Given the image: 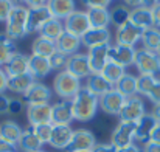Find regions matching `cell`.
I'll list each match as a JSON object with an SVG mask.
<instances>
[{
    "mask_svg": "<svg viewBox=\"0 0 160 152\" xmlns=\"http://www.w3.org/2000/svg\"><path fill=\"white\" fill-rule=\"evenodd\" d=\"M72 109H73V118L76 121H90L98 109H100V98L89 92L86 87H82L78 95L72 100Z\"/></svg>",
    "mask_w": 160,
    "mask_h": 152,
    "instance_id": "cell-1",
    "label": "cell"
},
{
    "mask_svg": "<svg viewBox=\"0 0 160 152\" xmlns=\"http://www.w3.org/2000/svg\"><path fill=\"white\" fill-rule=\"evenodd\" d=\"M27 22H28V8L23 5H14L9 17L5 22V34L11 37L12 41L22 39L28 34L27 31Z\"/></svg>",
    "mask_w": 160,
    "mask_h": 152,
    "instance_id": "cell-2",
    "label": "cell"
},
{
    "mask_svg": "<svg viewBox=\"0 0 160 152\" xmlns=\"http://www.w3.org/2000/svg\"><path fill=\"white\" fill-rule=\"evenodd\" d=\"M81 89H82L81 79L75 78L73 75H70L65 70L56 73V76L53 79V92L56 93V96H59L61 100L72 101L78 95V92Z\"/></svg>",
    "mask_w": 160,
    "mask_h": 152,
    "instance_id": "cell-3",
    "label": "cell"
},
{
    "mask_svg": "<svg viewBox=\"0 0 160 152\" xmlns=\"http://www.w3.org/2000/svg\"><path fill=\"white\" fill-rule=\"evenodd\" d=\"M134 65L140 71V75H152L156 76L160 73V56L156 51L140 48L135 54V62Z\"/></svg>",
    "mask_w": 160,
    "mask_h": 152,
    "instance_id": "cell-4",
    "label": "cell"
},
{
    "mask_svg": "<svg viewBox=\"0 0 160 152\" xmlns=\"http://www.w3.org/2000/svg\"><path fill=\"white\" fill-rule=\"evenodd\" d=\"M90 20L87 16V11H81L76 9L75 12H72L65 20H64V30L65 33H70L76 37H82L89 30H90Z\"/></svg>",
    "mask_w": 160,
    "mask_h": 152,
    "instance_id": "cell-5",
    "label": "cell"
},
{
    "mask_svg": "<svg viewBox=\"0 0 160 152\" xmlns=\"http://www.w3.org/2000/svg\"><path fill=\"white\" fill-rule=\"evenodd\" d=\"M135 126H137V123L120 121L118 126L112 132L110 143L117 149H121V148H126V146L134 145V141H135Z\"/></svg>",
    "mask_w": 160,
    "mask_h": 152,
    "instance_id": "cell-6",
    "label": "cell"
},
{
    "mask_svg": "<svg viewBox=\"0 0 160 152\" xmlns=\"http://www.w3.org/2000/svg\"><path fill=\"white\" fill-rule=\"evenodd\" d=\"M146 115V110H145V102L143 100L135 95V96H131V98H126V102L120 112V121H126V123H137L142 116Z\"/></svg>",
    "mask_w": 160,
    "mask_h": 152,
    "instance_id": "cell-7",
    "label": "cell"
},
{
    "mask_svg": "<svg viewBox=\"0 0 160 152\" xmlns=\"http://www.w3.org/2000/svg\"><path fill=\"white\" fill-rule=\"evenodd\" d=\"M97 145V138L89 129H76L73 132L72 141L67 148L68 152H92Z\"/></svg>",
    "mask_w": 160,
    "mask_h": 152,
    "instance_id": "cell-8",
    "label": "cell"
},
{
    "mask_svg": "<svg viewBox=\"0 0 160 152\" xmlns=\"http://www.w3.org/2000/svg\"><path fill=\"white\" fill-rule=\"evenodd\" d=\"M65 71H68L70 75H73L78 79H84V78L87 79L89 75H92V67H90L89 56L84 54V53H76V54L68 56Z\"/></svg>",
    "mask_w": 160,
    "mask_h": 152,
    "instance_id": "cell-9",
    "label": "cell"
},
{
    "mask_svg": "<svg viewBox=\"0 0 160 152\" xmlns=\"http://www.w3.org/2000/svg\"><path fill=\"white\" fill-rule=\"evenodd\" d=\"M52 109L53 104L42 102V104H30L27 105V120L30 126H39V124H48L52 123Z\"/></svg>",
    "mask_w": 160,
    "mask_h": 152,
    "instance_id": "cell-10",
    "label": "cell"
},
{
    "mask_svg": "<svg viewBox=\"0 0 160 152\" xmlns=\"http://www.w3.org/2000/svg\"><path fill=\"white\" fill-rule=\"evenodd\" d=\"M53 19L48 6H39V8H28V22H27V31L28 34L41 33L42 27Z\"/></svg>",
    "mask_w": 160,
    "mask_h": 152,
    "instance_id": "cell-11",
    "label": "cell"
},
{
    "mask_svg": "<svg viewBox=\"0 0 160 152\" xmlns=\"http://www.w3.org/2000/svg\"><path fill=\"white\" fill-rule=\"evenodd\" d=\"M135 54L137 50L134 47H129V45H110V50H109V61L121 65V67H131L134 65L135 62Z\"/></svg>",
    "mask_w": 160,
    "mask_h": 152,
    "instance_id": "cell-12",
    "label": "cell"
},
{
    "mask_svg": "<svg viewBox=\"0 0 160 152\" xmlns=\"http://www.w3.org/2000/svg\"><path fill=\"white\" fill-rule=\"evenodd\" d=\"M142 34H143V30L137 28L131 22H126L124 25L117 28V31H115V44L134 47L142 39Z\"/></svg>",
    "mask_w": 160,
    "mask_h": 152,
    "instance_id": "cell-13",
    "label": "cell"
},
{
    "mask_svg": "<svg viewBox=\"0 0 160 152\" xmlns=\"http://www.w3.org/2000/svg\"><path fill=\"white\" fill-rule=\"evenodd\" d=\"M126 102V96H123L115 87L109 90L106 95L100 98V107L107 115H120L123 105Z\"/></svg>",
    "mask_w": 160,
    "mask_h": 152,
    "instance_id": "cell-14",
    "label": "cell"
},
{
    "mask_svg": "<svg viewBox=\"0 0 160 152\" xmlns=\"http://www.w3.org/2000/svg\"><path fill=\"white\" fill-rule=\"evenodd\" d=\"M28 68H30V56H27L23 53H19V51L14 53L12 57L3 65V70L8 75V78L30 73Z\"/></svg>",
    "mask_w": 160,
    "mask_h": 152,
    "instance_id": "cell-15",
    "label": "cell"
},
{
    "mask_svg": "<svg viewBox=\"0 0 160 152\" xmlns=\"http://www.w3.org/2000/svg\"><path fill=\"white\" fill-rule=\"evenodd\" d=\"M157 123L159 121L154 118L152 113H146L145 116H142L137 121V126H135V141L142 143V145H146L151 140V134H152Z\"/></svg>",
    "mask_w": 160,
    "mask_h": 152,
    "instance_id": "cell-16",
    "label": "cell"
},
{
    "mask_svg": "<svg viewBox=\"0 0 160 152\" xmlns=\"http://www.w3.org/2000/svg\"><path fill=\"white\" fill-rule=\"evenodd\" d=\"M52 100V90L48 86L36 81L28 92L23 95V101L27 102V105L30 104H42V102H50Z\"/></svg>",
    "mask_w": 160,
    "mask_h": 152,
    "instance_id": "cell-17",
    "label": "cell"
},
{
    "mask_svg": "<svg viewBox=\"0 0 160 152\" xmlns=\"http://www.w3.org/2000/svg\"><path fill=\"white\" fill-rule=\"evenodd\" d=\"M73 129L70 124H59L53 126V132H52V138H50V146L54 149H67L72 137H73Z\"/></svg>",
    "mask_w": 160,
    "mask_h": 152,
    "instance_id": "cell-18",
    "label": "cell"
},
{
    "mask_svg": "<svg viewBox=\"0 0 160 152\" xmlns=\"http://www.w3.org/2000/svg\"><path fill=\"white\" fill-rule=\"evenodd\" d=\"M109 50H110V44L97 45V47L89 48L87 56H89V61H90L92 73H101L104 65L109 62Z\"/></svg>",
    "mask_w": 160,
    "mask_h": 152,
    "instance_id": "cell-19",
    "label": "cell"
},
{
    "mask_svg": "<svg viewBox=\"0 0 160 152\" xmlns=\"http://www.w3.org/2000/svg\"><path fill=\"white\" fill-rule=\"evenodd\" d=\"M73 109H72V101L62 100L59 102H54L52 109V124L59 126V124H70L73 121Z\"/></svg>",
    "mask_w": 160,
    "mask_h": 152,
    "instance_id": "cell-20",
    "label": "cell"
},
{
    "mask_svg": "<svg viewBox=\"0 0 160 152\" xmlns=\"http://www.w3.org/2000/svg\"><path fill=\"white\" fill-rule=\"evenodd\" d=\"M129 22L132 25H135L140 30H148L154 27V19H152V9L148 6H138L131 9L129 14Z\"/></svg>",
    "mask_w": 160,
    "mask_h": 152,
    "instance_id": "cell-21",
    "label": "cell"
},
{
    "mask_svg": "<svg viewBox=\"0 0 160 152\" xmlns=\"http://www.w3.org/2000/svg\"><path fill=\"white\" fill-rule=\"evenodd\" d=\"M110 39H112V34L107 28H90L82 37H81V42L82 45L89 50L92 47H97V45H104V44H110Z\"/></svg>",
    "mask_w": 160,
    "mask_h": 152,
    "instance_id": "cell-22",
    "label": "cell"
},
{
    "mask_svg": "<svg viewBox=\"0 0 160 152\" xmlns=\"http://www.w3.org/2000/svg\"><path fill=\"white\" fill-rule=\"evenodd\" d=\"M28 71L33 75V78H34L36 81H39V79L48 76L50 71H52L50 57L31 54V56H30V68H28Z\"/></svg>",
    "mask_w": 160,
    "mask_h": 152,
    "instance_id": "cell-23",
    "label": "cell"
},
{
    "mask_svg": "<svg viewBox=\"0 0 160 152\" xmlns=\"http://www.w3.org/2000/svg\"><path fill=\"white\" fill-rule=\"evenodd\" d=\"M48 9L52 12L54 19H59V20H65L72 12L76 11V5H75V0H48Z\"/></svg>",
    "mask_w": 160,
    "mask_h": 152,
    "instance_id": "cell-24",
    "label": "cell"
},
{
    "mask_svg": "<svg viewBox=\"0 0 160 152\" xmlns=\"http://www.w3.org/2000/svg\"><path fill=\"white\" fill-rule=\"evenodd\" d=\"M89 92H92L93 95H97L98 98H101L103 95H106L109 90L113 89L112 84H109L106 78L101 73H92L89 75V78L86 79V86H84Z\"/></svg>",
    "mask_w": 160,
    "mask_h": 152,
    "instance_id": "cell-25",
    "label": "cell"
},
{
    "mask_svg": "<svg viewBox=\"0 0 160 152\" xmlns=\"http://www.w3.org/2000/svg\"><path fill=\"white\" fill-rule=\"evenodd\" d=\"M81 45H82L81 37H76V36H73L70 33H65V31L56 41V48H58V51H61V53H64L67 56L76 54Z\"/></svg>",
    "mask_w": 160,
    "mask_h": 152,
    "instance_id": "cell-26",
    "label": "cell"
},
{
    "mask_svg": "<svg viewBox=\"0 0 160 152\" xmlns=\"http://www.w3.org/2000/svg\"><path fill=\"white\" fill-rule=\"evenodd\" d=\"M36 82V79L33 78L31 73H25V75H19V76H12L8 79V90H11L12 93H19V95H25L28 92V89Z\"/></svg>",
    "mask_w": 160,
    "mask_h": 152,
    "instance_id": "cell-27",
    "label": "cell"
},
{
    "mask_svg": "<svg viewBox=\"0 0 160 152\" xmlns=\"http://www.w3.org/2000/svg\"><path fill=\"white\" fill-rule=\"evenodd\" d=\"M42 141L36 137V134L33 132V129L30 127V129H25L23 132H22V135H20V138H19V141H17V146H19V149L23 152H38L42 149Z\"/></svg>",
    "mask_w": 160,
    "mask_h": 152,
    "instance_id": "cell-28",
    "label": "cell"
},
{
    "mask_svg": "<svg viewBox=\"0 0 160 152\" xmlns=\"http://www.w3.org/2000/svg\"><path fill=\"white\" fill-rule=\"evenodd\" d=\"M23 129L12 120H8V121H3L0 124V138L12 143V145H17L20 135H22Z\"/></svg>",
    "mask_w": 160,
    "mask_h": 152,
    "instance_id": "cell-29",
    "label": "cell"
},
{
    "mask_svg": "<svg viewBox=\"0 0 160 152\" xmlns=\"http://www.w3.org/2000/svg\"><path fill=\"white\" fill-rule=\"evenodd\" d=\"M31 51H33V54H38V56L52 57L54 53L58 51V48H56V42L54 41H50V39L44 37V36H38L33 41Z\"/></svg>",
    "mask_w": 160,
    "mask_h": 152,
    "instance_id": "cell-30",
    "label": "cell"
},
{
    "mask_svg": "<svg viewBox=\"0 0 160 152\" xmlns=\"http://www.w3.org/2000/svg\"><path fill=\"white\" fill-rule=\"evenodd\" d=\"M87 16H89L92 28H107L110 25V11L107 8L87 9Z\"/></svg>",
    "mask_w": 160,
    "mask_h": 152,
    "instance_id": "cell-31",
    "label": "cell"
},
{
    "mask_svg": "<svg viewBox=\"0 0 160 152\" xmlns=\"http://www.w3.org/2000/svg\"><path fill=\"white\" fill-rule=\"evenodd\" d=\"M115 89L126 98H131V96H135L138 95L137 92V76L131 75V73H126L115 86Z\"/></svg>",
    "mask_w": 160,
    "mask_h": 152,
    "instance_id": "cell-32",
    "label": "cell"
},
{
    "mask_svg": "<svg viewBox=\"0 0 160 152\" xmlns=\"http://www.w3.org/2000/svg\"><path fill=\"white\" fill-rule=\"evenodd\" d=\"M64 31H65V30H64V22L53 17V19H50V20L42 27L39 36H44V37H47V39L56 42V41L61 37V34H62Z\"/></svg>",
    "mask_w": 160,
    "mask_h": 152,
    "instance_id": "cell-33",
    "label": "cell"
},
{
    "mask_svg": "<svg viewBox=\"0 0 160 152\" xmlns=\"http://www.w3.org/2000/svg\"><path fill=\"white\" fill-rule=\"evenodd\" d=\"M101 75L106 78V81L109 84H112L115 87L117 82L126 75V68L118 65V64H115V62H112V61H109L104 65V68L101 70Z\"/></svg>",
    "mask_w": 160,
    "mask_h": 152,
    "instance_id": "cell-34",
    "label": "cell"
},
{
    "mask_svg": "<svg viewBox=\"0 0 160 152\" xmlns=\"http://www.w3.org/2000/svg\"><path fill=\"white\" fill-rule=\"evenodd\" d=\"M16 41L8 37L5 33H0V65H5L16 51Z\"/></svg>",
    "mask_w": 160,
    "mask_h": 152,
    "instance_id": "cell-35",
    "label": "cell"
},
{
    "mask_svg": "<svg viewBox=\"0 0 160 152\" xmlns=\"http://www.w3.org/2000/svg\"><path fill=\"white\" fill-rule=\"evenodd\" d=\"M140 41H142V44H143V48L156 51V48L159 47V44H160V30L156 28V27L145 30Z\"/></svg>",
    "mask_w": 160,
    "mask_h": 152,
    "instance_id": "cell-36",
    "label": "cell"
},
{
    "mask_svg": "<svg viewBox=\"0 0 160 152\" xmlns=\"http://www.w3.org/2000/svg\"><path fill=\"white\" fill-rule=\"evenodd\" d=\"M129 14H131V11L126 6H123V5L115 6L110 11V23H113L118 28V27L124 25L126 22H129Z\"/></svg>",
    "mask_w": 160,
    "mask_h": 152,
    "instance_id": "cell-37",
    "label": "cell"
},
{
    "mask_svg": "<svg viewBox=\"0 0 160 152\" xmlns=\"http://www.w3.org/2000/svg\"><path fill=\"white\" fill-rule=\"evenodd\" d=\"M156 81H157V78L152 75H138L137 76V92L140 95L146 96L151 92V89L154 87Z\"/></svg>",
    "mask_w": 160,
    "mask_h": 152,
    "instance_id": "cell-38",
    "label": "cell"
},
{
    "mask_svg": "<svg viewBox=\"0 0 160 152\" xmlns=\"http://www.w3.org/2000/svg\"><path fill=\"white\" fill-rule=\"evenodd\" d=\"M33 132L36 134V137L42 141V143H50V138H52V132H53V124L48 123V124H39V126H33L31 127Z\"/></svg>",
    "mask_w": 160,
    "mask_h": 152,
    "instance_id": "cell-39",
    "label": "cell"
},
{
    "mask_svg": "<svg viewBox=\"0 0 160 152\" xmlns=\"http://www.w3.org/2000/svg\"><path fill=\"white\" fill-rule=\"evenodd\" d=\"M67 61H68V56L61 53V51H56L53 56L50 57V64H52V70H65L67 67Z\"/></svg>",
    "mask_w": 160,
    "mask_h": 152,
    "instance_id": "cell-40",
    "label": "cell"
},
{
    "mask_svg": "<svg viewBox=\"0 0 160 152\" xmlns=\"http://www.w3.org/2000/svg\"><path fill=\"white\" fill-rule=\"evenodd\" d=\"M12 8H14L12 0H0V22H6Z\"/></svg>",
    "mask_w": 160,
    "mask_h": 152,
    "instance_id": "cell-41",
    "label": "cell"
},
{
    "mask_svg": "<svg viewBox=\"0 0 160 152\" xmlns=\"http://www.w3.org/2000/svg\"><path fill=\"white\" fill-rule=\"evenodd\" d=\"M23 109H25V101H22L20 98H9V109H8L9 115H19L23 112Z\"/></svg>",
    "mask_w": 160,
    "mask_h": 152,
    "instance_id": "cell-42",
    "label": "cell"
},
{
    "mask_svg": "<svg viewBox=\"0 0 160 152\" xmlns=\"http://www.w3.org/2000/svg\"><path fill=\"white\" fill-rule=\"evenodd\" d=\"M146 96H148V100L152 102L154 105L160 104V79H157V81H156L154 87L151 89V92H149Z\"/></svg>",
    "mask_w": 160,
    "mask_h": 152,
    "instance_id": "cell-43",
    "label": "cell"
},
{
    "mask_svg": "<svg viewBox=\"0 0 160 152\" xmlns=\"http://www.w3.org/2000/svg\"><path fill=\"white\" fill-rule=\"evenodd\" d=\"M81 2L87 9H92V8H109L112 0H81Z\"/></svg>",
    "mask_w": 160,
    "mask_h": 152,
    "instance_id": "cell-44",
    "label": "cell"
},
{
    "mask_svg": "<svg viewBox=\"0 0 160 152\" xmlns=\"http://www.w3.org/2000/svg\"><path fill=\"white\" fill-rule=\"evenodd\" d=\"M92 152H118V149L112 143H97Z\"/></svg>",
    "mask_w": 160,
    "mask_h": 152,
    "instance_id": "cell-45",
    "label": "cell"
},
{
    "mask_svg": "<svg viewBox=\"0 0 160 152\" xmlns=\"http://www.w3.org/2000/svg\"><path fill=\"white\" fill-rule=\"evenodd\" d=\"M8 75L5 73V70L0 67V95H3L5 90H8Z\"/></svg>",
    "mask_w": 160,
    "mask_h": 152,
    "instance_id": "cell-46",
    "label": "cell"
},
{
    "mask_svg": "<svg viewBox=\"0 0 160 152\" xmlns=\"http://www.w3.org/2000/svg\"><path fill=\"white\" fill-rule=\"evenodd\" d=\"M17 145H12L3 138H0V152H16Z\"/></svg>",
    "mask_w": 160,
    "mask_h": 152,
    "instance_id": "cell-47",
    "label": "cell"
},
{
    "mask_svg": "<svg viewBox=\"0 0 160 152\" xmlns=\"http://www.w3.org/2000/svg\"><path fill=\"white\" fill-rule=\"evenodd\" d=\"M9 109V98L6 95H0V115H6Z\"/></svg>",
    "mask_w": 160,
    "mask_h": 152,
    "instance_id": "cell-48",
    "label": "cell"
},
{
    "mask_svg": "<svg viewBox=\"0 0 160 152\" xmlns=\"http://www.w3.org/2000/svg\"><path fill=\"white\" fill-rule=\"evenodd\" d=\"M25 5L28 8H39V6H47L48 0H25Z\"/></svg>",
    "mask_w": 160,
    "mask_h": 152,
    "instance_id": "cell-49",
    "label": "cell"
},
{
    "mask_svg": "<svg viewBox=\"0 0 160 152\" xmlns=\"http://www.w3.org/2000/svg\"><path fill=\"white\" fill-rule=\"evenodd\" d=\"M151 9H152V19H154V27L160 30V3H159V5H156L154 8H151Z\"/></svg>",
    "mask_w": 160,
    "mask_h": 152,
    "instance_id": "cell-50",
    "label": "cell"
},
{
    "mask_svg": "<svg viewBox=\"0 0 160 152\" xmlns=\"http://www.w3.org/2000/svg\"><path fill=\"white\" fill-rule=\"evenodd\" d=\"M143 152H160V145L154 141H148L146 145H143Z\"/></svg>",
    "mask_w": 160,
    "mask_h": 152,
    "instance_id": "cell-51",
    "label": "cell"
},
{
    "mask_svg": "<svg viewBox=\"0 0 160 152\" xmlns=\"http://www.w3.org/2000/svg\"><path fill=\"white\" fill-rule=\"evenodd\" d=\"M149 141H154V143H159L160 145V123L156 124V127H154V130L151 134V140Z\"/></svg>",
    "mask_w": 160,
    "mask_h": 152,
    "instance_id": "cell-52",
    "label": "cell"
},
{
    "mask_svg": "<svg viewBox=\"0 0 160 152\" xmlns=\"http://www.w3.org/2000/svg\"><path fill=\"white\" fill-rule=\"evenodd\" d=\"M118 152H143L137 145H131V146H126V148H121L118 149Z\"/></svg>",
    "mask_w": 160,
    "mask_h": 152,
    "instance_id": "cell-53",
    "label": "cell"
},
{
    "mask_svg": "<svg viewBox=\"0 0 160 152\" xmlns=\"http://www.w3.org/2000/svg\"><path fill=\"white\" fill-rule=\"evenodd\" d=\"M124 3L128 6H131L132 9L134 8H138V6H143V0H124Z\"/></svg>",
    "mask_w": 160,
    "mask_h": 152,
    "instance_id": "cell-54",
    "label": "cell"
},
{
    "mask_svg": "<svg viewBox=\"0 0 160 152\" xmlns=\"http://www.w3.org/2000/svg\"><path fill=\"white\" fill-rule=\"evenodd\" d=\"M159 3L160 0H143V6H148V8H154Z\"/></svg>",
    "mask_w": 160,
    "mask_h": 152,
    "instance_id": "cell-55",
    "label": "cell"
},
{
    "mask_svg": "<svg viewBox=\"0 0 160 152\" xmlns=\"http://www.w3.org/2000/svg\"><path fill=\"white\" fill-rule=\"evenodd\" d=\"M151 113L154 115V118H156V120L160 123V104L154 105V109H152V112H151Z\"/></svg>",
    "mask_w": 160,
    "mask_h": 152,
    "instance_id": "cell-56",
    "label": "cell"
},
{
    "mask_svg": "<svg viewBox=\"0 0 160 152\" xmlns=\"http://www.w3.org/2000/svg\"><path fill=\"white\" fill-rule=\"evenodd\" d=\"M14 2V5H22V3H25V0H12Z\"/></svg>",
    "mask_w": 160,
    "mask_h": 152,
    "instance_id": "cell-57",
    "label": "cell"
},
{
    "mask_svg": "<svg viewBox=\"0 0 160 152\" xmlns=\"http://www.w3.org/2000/svg\"><path fill=\"white\" fill-rule=\"evenodd\" d=\"M156 53H157V54H159V56H160V44H159V47L156 48Z\"/></svg>",
    "mask_w": 160,
    "mask_h": 152,
    "instance_id": "cell-58",
    "label": "cell"
},
{
    "mask_svg": "<svg viewBox=\"0 0 160 152\" xmlns=\"http://www.w3.org/2000/svg\"><path fill=\"white\" fill-rule=\"evenodd\" d=\"M38 152H47V151H42V149H41V151H38Z\"/></svg>",
    "mask_w": 160,
    "mask_h": 152,
    "instance_id": "cell-59",
    "label": "cell"
}]
</instances>
